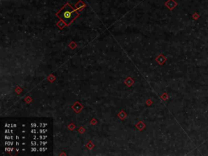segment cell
<instances>
[{"instance_id":"cell-1","label":"cell","mask_w":208,"mask_h":156,"mask_svg":"<svg viewBox=\"0 0 208 156\" xmlns=\"http://www.w3.org/2000/svg\"><path fill=\"white\" fill-rule=\"evenodd\" d=\"M77 12L73 9L68 3L65 4L60 11L58 12L57 16L59 17L63 21L66 23L67 24H69L71 22H73L74 19L77 17Z\"/></svg>"},{"instance_id":"cell-2","label":"cell","mask_w":208,"mask_h":156,"mask_svg":"<svg viewBox=\"0 0 208 156\" xmlns=\"http://www.w3.org/2000/svg\"><path fill=\"white\" fill-rule=\"evenodd\" d=\"M176 5H177V4H176V3L175 2L174 0H168V1L166 3V6L168 7L170 10H172Z\"/></svg>"}]
</instances>
